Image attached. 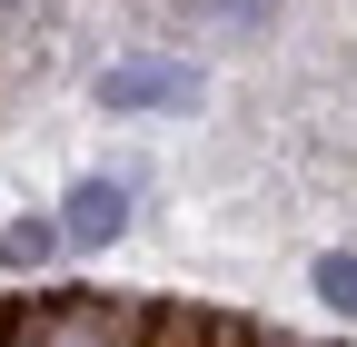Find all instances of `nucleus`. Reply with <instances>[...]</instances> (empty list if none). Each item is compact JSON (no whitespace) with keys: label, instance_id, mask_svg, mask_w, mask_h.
Masks as SVG:
<instances>
[{"label":"nucleus","instance_id":"f257e3e1","mask_svg":"<svg viewBox=\"0 0 357 347\" xmlns=\"http://www.w3.org/2000/svg\"><path fill=\"white\" fill-rule=\"evenodd\" d=\"M149 337V308L139 298H30V308H10V337L0 347H139Z\"/></svg>","mask_w":357,"mask_h":347},{"label":"nucleus","instance_id":"f03ea898","mask_svg":"<svg viewBox=\"0 0 357 347\" xmlns=\"http://www.w3.org/2000/svg\"><path fill=\"white\" fill-rule=\"evenodd\" d=\"M169 100H189V70L178 60H119V70H100V109H169Z\"/></svg>","mask_w":357,"mask_h":347},{"label":"nucleus","instance_id":"7ed1b4c3","mask_svg":"<svg viewBox=\"0 0 357 347\" xmlns=\"http://www.w3.org/2000/svg\"><path fill=\"white\" fill-rule=\"evenodd\" d=\"M119 229H129V189H119V179H79L70 208H60V238H70V248H109Z\"/></svg>","mask_w":357,"mask_h":347},{"label":"nucleus","instance_id":"20e7f679","mask_svg":"<svg viewBox=\"0 0 357 347\" xmlns=\"http://www.w3.org/2000/svg\"><path fill=\"white\" fill-rule=\"evenodd\" d=\"M139 347H218V318L208 308H149V337Z\"/></svg>","mask_w":357,"mask_h":347},{"label":"nucleus","instance_id":"39448f33","mask_svg":"<svg viewBox=\"0 0 357 347\" xmlns=\"http://www.w3.org/2000/svg\"><path fill=\"white\" fill-rule=\"evenodd\" d=\"M50 248H60V219H10L0 229V268H50Z\"/></svg>","mask_w":357,"mask_h":347},{"label":"nucleus","instance_id":"423d86ee","mask_svg":"<svg viewBox=\"0 0 357 347\" xmlns=\"http://www.w3.org/2000/svg\"><path fill=\"white\" fill-rule=\"evenodd\" d=\"M307 278H318V298H328V308H337V318L357 327V248H328V258H318Z\"/></svg>","mask_w":357,"mask_h":347},{"label":"nucleus","instance_id":"0eeeda50","mask_svg":"<svg viewBox=\"0 0 357 347\" xmlns=\"http://www.w3.org/2000/svg\"><path fill=\"white\" fill-rule=\"evenodd\" d=\"M218 347H298V337H278V327H218Z\"/></svg>","mask_w":357,"mask_h":347},{"label":"nucleus","instance_id":"6e6552de","mask_svg":"<svg viewBox=\"0 0 357 347\" xmlns=\"http://www.w3.org/2000/svg\"><path fill=\"white\" fill-rule=\"evenodd\" d=\"M189 10H218V20H258L268 0H189Z\"/></svg>","mask_w":357,"mask_h":347},{"label":"nucleus","instance_id":"1a4fd4ad","mask_svg":"<svg viewBox=\"0 0 357 347\" xmlns=\"http://www.w3.org/2000/svg\"><path fill=\"white\" fill-rule=\"evenodd\" d=\"M0 337H10V308H0Z\"/></svg>","mask_w":357,"mask_h":347},{"label":"nucleus","instance_id":"9d476101","mask_svg":"<svg viewBox=\"0 0 357 347\" xmlns=\"http://www.w3.org/2000/svg\"><path fill=\"white\" fill-rule=\"evenodd\" d=\"M0 10H10V0H0Z\"/></svg>","mask_w":357,"mask_h":347}]
</instances>
